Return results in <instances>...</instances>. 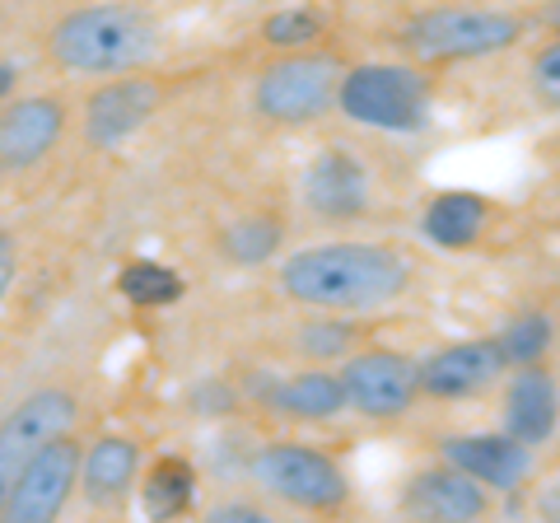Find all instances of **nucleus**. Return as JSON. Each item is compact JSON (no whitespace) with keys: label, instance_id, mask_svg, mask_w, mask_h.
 I'll list each match as a JSON object with an SVG mask.
<instances>
[{"label":"nucleus","instance_id":"f257e3e1","mask_svg":"<svg viewBox=\"0 0 560 523\" xmlns=\"http://www.w3.org/2000/svg\"><path fill=\"white\" fill-rule=\"evenodd\" d=\"M411 286L407 253L388 243H308L280 262V290L294 304L318 313H370L383 304H397Z\"/></svg>","mask_w":560,"mask_h":523},{"label":"nucleus","instance_id":"f03ea898","mask_svg":"<svg viewBox=\"0 0 560 523\" xmlns=\"http://www.w3.org/2000/svg\"><path fill=\"white\" fill-rule=\"evenodd\" d=\"M160 20L140 10V0H98V5L66 10L47 28V61L66 75L113 80L131 75L160 57Z\"/></svg>","mask_w":560,"mask_h":523},{"label":"nucleus","instance_id":"7ed1b4c3","mask_svg":"<svg viewBox=\"0 0 560 523\" xmlns=\"http://www.w3.org/2000/svg\"><path fill=\"white\" fill-rule=\"evenodd\" d=\"M253 486L276 504L304 514H337L350 504V477L327 449L300 440H271L253 453L248 463Z\"/></svg>","mask_w":560,"mask_h":523},{"label":"nucleus","instance_id":"20e7f679","mask_svg":"<svg viewBox=\"0 0 560 523\" xmlns=\"http://www.w3.org/2000/svg\"><path fill=\"white\" fill-rule=\"evenodd\" d=\"M341 61L327 51H280L253 80V113L271 127H308L337 108Z\"/></svg>","mask_w":560,"mask_h":523},{"label":"nucleus","instance_id":"39448f33","mask_svg":"<svg viewBox=\"0 0 560 523\" xmlns=\"http://www.w3.org/2000/svg\"><path fill=\"white\" fill-rule=\"evenodd\" d=\"M337 108L374 131H420L430 121V80L416 66L364 61L341 75Z\"/></svg>","mask_w":560,"mask_h":523},{"label":"nucleus","instance_id":"423d86ee","mask_svg":"<svg viewBox=\"0 0 560 523\" xmlns=\"http://www.w3.org/2000/svg\"><path fill=\"white\" fill-rule=\"evenodd\" d=\"M523 38V20L504 10H430L397 33V43L411 51L420 66L444 61H477L514 47Z\"/></svg>","mask_w":560,"mask_h":523},{"label":"nucleus","instance_id":"0eeeda50","mask_svg":"<svg viewBox=\"0 0 560 523\" xmlns=\"http://www.w3.org/2000/svg\"><path fill=\"white\" fill-rule=\"evenodd\" d=\"M75 421H80V403L70 388H33L28 397H20V403L0 416V519H5L10 491L28 467V458L47 440L70 434Z\"/></svg>","mask_w":560,"mask_h":523},{"label":"nucleus","instance_id":"6e6552de","mask_svg":"<svg viewBox=\"0 0 560 523\" xmlns=\"http://www.w3.org/2000/svg\"><path fill=\"white\" fill-rule=\"evenodd\" d=\"M350 411L364 421H401L420 397V360L401 351H355L341 360Z\"/></svg>","mask_w":560,"mask_h":523},{"label":"nucleus","instance_id":"1a4fd4ad","mask_svg":"<svg viewBox=\"0 0 560 523\" xmlns=\"http://www.w3.org/2000/svg\"><path fill=\"white\" fill-rule=\"evenodd\" d=\"M160 103H164V84L150 80L145 71L103 80L98 90L84 98V108H80V136H84V146H90V150H117V146H127L131 136L145 127L154 113H160Z\"/></svg>","mask_w":560,"mask_h":523},{"label":"nucleus","instance_id":"9d476101","mask_svg":"<svg viewBox=\"0 0 560 523\" xmlns=\"http://www.w3.org/2000/svg\"><path fill=\"white\" fill-rule=\"evenodd\" d=\"M80 463H84V444L75 440V430L47 440L28 458L20 481H14L5 519H14V523H47V519H57L70 504V496L80 491Z\"/></svg>","mask_w":560,"mask_h":523},{"label":"nucleus","instance_id":"9b49d317","mask_svg":"<svg viewBox=\"0 0 560 523\" xmlns=\"http://www.w3.org/2000/svg\"><path fill=\"white\" fill-rule=\"evenodd\" d=\"M66 98L57 94H24L0 103V173L38 168L66 136Z\"/></svg>","mask_w":560,"mask_h":523},{"label":"nucleus","instance_id":"f8f14e48","mask_svg":"<svg viewBox=\"0 0 560 523\" xmlns=\"http://www.w3.org/2000/svg\"><path fill=\"white\" fill-rule=\"evenodd\" d=\"M440 458L463 467L467 477H477L486 491H518L523 477L533 473V444L514 440L510 430H500V434H448V440H440Z\"/></svg>","mask_w":560,"mask_h":523},{"label":"nucleus","instance_id":"ddd939ff","mask_svg":"<svg viewBox=\"0 0 560 523\" xmlns=\"http://www.w3.org/2000/svg\"><path fill=\"white\" fill-rule=\"evenodd\" d=\"M504 351L495 337L481 341H453L444 351L420 360V393L430 397H477L504 374Z\"/></svg>","mask_w":560,"mask_h":523},{"label":"nucleus","instance_id":"4468645a","mask_svg":"<svg viewBox=\"0 0 560 523\" xmlns=\"http://www.w3.org/2000/svg\"><path fill=\"white\" fill-rule=\"evenodd\" d=\"M304 201L323 220H355L370 206V168L346 150H327L304 173Z\"/></svg>","mask_w":560,"mask_h":523},{"label":"nucleus","instance_id":"2eb2a0df","mask_svg":"<svg viewBox=\"0 0 560 523\" xmlns=\"http://www.w3.org/2000/svg\"><path fill=\"white\" fill-rule=\"evenodd\" d=\"M140 486V444L131 434H98L94 444H84L80 463V496L94 510H117L127 504Z\"/></svg>","mask_w":560,"mask_h":523},{"label":"nucleus","instance_id":"dca6fc26","mask_svg":"<svg viewBox=\"0 0 560 523\" xmlns=\"http://www.w3.org/2000/svg\"><path fill=\"white\" fill-rule=\"evenodd\" d=\"M407 514L416 519H440V523H467V519H486L490 514V491L467 477L463 467H430L416 473L407 486Z\"/></svg>","mask_w":560,"mask_h":523},{"label":"nucleus","instance_id":"f3484780","mask_svg":"<svg viewBox=\"0 0 560 523\" xmlns=\"http://www.w3.org/2000/svg\"><path fill=\"white\" fill-rule=\"evenodd\" d=\"M560 421V388L537 364H514V379L504 388V430L523 444H547Z\"/></svg>","mask_w":560,"mask_h":523},{"label":"nucleus","instance_id":"a211bd4d","mask_svg":"<svg viewBox=\"0 0 560 523\" xmlns=\"http://www.w3.org/2000/svg\"><path fill=\"white\" fill-rule=\"evenodd\" d=\"M271 407L280 416H290V421H304V426L337 421L341 411H350L346 379H341V370H300L271 393Z\"/></svg>","mask_w":560,"mask_h":523},{"label":"nucleus","instance_id":"6ab92c4d","mask_svg":"<svg viewBox=\"0 0 560 523\" xmlns=\"http://www.w3.org/2000/svg\"><path fill=\"white\" fill-rule=\"evenodd\" d=\"M486 220H490V206L477 197V191H444L425 206L420 216V234L440 248H471L481 234H486Z\"/></svg>","mask_w":560,"mask_h":523},{"label":"nucleus","instance_id":"aec40b11","mask_svg":"<svg viewBox=\"0 0 560 523\" xmlns=\"http://www.w3.org/2000/svg\"><path fill=\"white\" fill-rule=\"evenodd\" d=\"M280 243H285V224L276 216H238L224 224L220 257L230 267H261V262H271L280 253Z\"/></svg>","mask_w":560,"mask_h":523},{"label":"nucleus","instance_id":"412c9836","mask_svg":"<svg viewBox=\"0 0 560 523\" xmlns=\"http://www.w3.org/2000/svg\"><path fill=\"white\" fill-rule=\"evenodd\" d=\"M191 496H197V473L183 458H160L140 481V510L150 519H173L183 514Z\"/></svg>","mask_w":560,"mask_h":523},{"label":"nucleus","instance_id":"4be33fe9","mask_svg":"<svg viewBox=\"0 0 560 523\" xmlns=\"http://www.w3.org/2000/svg\"><path fill=\"white\" fill-rule=\"evenodd\" d=\"M117 290H121V300L136 304V309H164V304H178L183 300V276L173 271V267H164V262L136 257V262L121 267Z\"/></svg>","mask_w":560,"mask_h":523},{"label":"nucleus","instance_id":"5701e85b","mask_svg":"<svg viewBox=\"0 0 560 523\" xmlns=\"http://www.w3.org/2000/svg\"><path fill=\"white\" fill-rule=\"evenodd\" d=\"M495 341H500V351L510 364H537L551 351V318L547 313H523V318H514Z\"/></svg>","mask_w":560,"mask_h":523},{"label":"nucleus","instance_id":"b1692460","mask_svg":"<svg viewBox=\"0 0 560 523\" xmlns=\"http://www.w3.org/2000/svg\"><path fill=\"white\" fill-rule=\"evenodd\" d=\"M318 33H323L318 10H280L261 24V43L276 51H304L308 43H318Z\"/></svg>","mask_w":560,"mask_h":523},{"label":"nucleus","instance_id":"393cba45","mask_svg":"<svg viewBox=\"0 0 560 523\" xmlns=\"http://www.w3.org/2000/svg\"><path fill=\"white\" fill-rule=\"evenodd\" d=\"M355 333H350V323H308L300 327V351L308 360H331V356H346Z\"/></svg>","mask_w":560,"mask_h":523},{"label":"nucleus","instance_id":"a878e982","mask_svg":"<svg viewBox=\"0 0 560 523\" xmlns=\"http://www.w3.org/2000/svg\"><path fill=\"white\" fill-rule=\"evenodd\" d=\"M528 84H533V98L541 103V108L560 113V38L547 43L533 57V71H528Z\"/></svg>","mask_w":560,"mask_h":523},{"label":"nucleus","instance_id":"bb28decb","mask_svg":"<svg viewBox=\"0 0 560 523\" xmlns=\"http://www.w3.org/2000/svg\"><path fill=\"white\" fill-rule=\"evenodd\" d=\"M14 276H20V243H14V234L0 230V300L10 294Z\"/></svg>","mask_w":560,"mask_h":523},{"label":"nucleus","instance_id":"cd10ccee","mask_svg":"<svg viewBox=\"0 0 560 523\" xmlns=\"http://www.w3.org/2000/svg\"><path fill=\"white\" fill-rule=\"evenodd\" d=\"M210 519H215V523H267L271 514L261 510V504H243V500H234V504H215V510H210Z\"/></svg>","mask_w":560,"mask_h":523},{"label":"nucleus","instance_id":"c85d7f7f","mask_svg":"<svg viewBox=\"0 0 560 523\" xmlns=\"http://www.w3.org/2000/svg\"><path fill=\"white\" fill-rule=\"evenodd\" d=\"M547 24H551V28H560V0H556V5L547 10Z\"/></svg>","mask_w":560,"mask_h":523},{"label":"nucleus","instance_id":"c756f323","mask_svg":"<svg viewBox=\"0 0 560 523\" xmlns=\"http://www.w3.org/2000/svg\"><path fill=\"white\" fill-rule=\"evenodd\" d=\"M140 5H150V0H140Z\"/></svg>","mask_w":560,"mask_h":523}]
</instances>
